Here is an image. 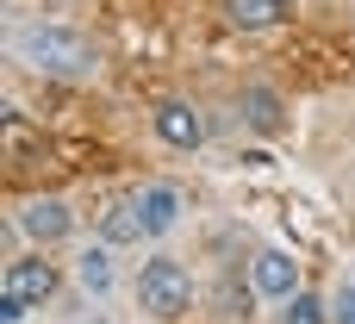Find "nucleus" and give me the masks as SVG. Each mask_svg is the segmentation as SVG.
<instances>
[{
	"label": "nucleus",
	"mask_w": 355,
	"mask_h": 324,
	"mask_svg": "<svg viewBox=\"0 0 355 324\" xmlns=\"http://www.w3.org/2000/svg\"><path fill=\"white\" fill-rule=\"evenodd\" d=\"M225 19L237 31H268V25L287 19V0H225Z\"/></svg>",
	"instance_id": "11"
},
{
	"label": "nucleus",
	"mask_w": 355,
	"mask_h": 324,
	"mask_svg": "<svg viewBox=\"0 0 355 324\" xmlns=\"http://www.w3.org/2000/svg\"><path fill=\"white\" fill-rule=\"evenodd\" d=\"M331 324H355V281L337 287V300H331Z\"/></svg>",
	"instance_id": "13"
},
{
	"label": "nucleus",
	"mask_w": 355,
	"mask_h": 324,
	"mask_svg": "<svg viewBox=\"0 0 355 324\" xmlns=\"http://www.w3.org/2000/svg\"><path fill=\"white\" fill-rule=\"evenodd\" d=\"M137 212H144V231H150V237H168V231L181 225V187H168V181L144 187V194H137Z\"/></svg>",
	"instance_id": "8"
},
{
	"label": "nucleus",
	"mask_w": 355,
	"mask_h": 324,
	"mask_svg": "<svg viewBox=\"0 0 355 324\" xmlns=\"http://www.w3.org/2000/svg\"><path fill=\"white\" fill-rule=\"evenodd\" d=\"M19 231L44 250V244H62V237L75 231V212H69L62 200H25V206H19Z\"/></svg>",
	"instance_id": "6"
},
{
	"label": "nucleus",
	"mask_w": 355,
	"mask_h": 324,
	"mask_svg": "<svg viewBox=\"0 0 355 324\" xmlns=\"http://www.w3.org/2000/svg\"><path fill=\"white\" fill-rule=\"evenodd\" d=\"M281 324H331V300H318V293H293L287 312H281Z\"/></svg>",
	"instance_id": "12"
},
{
	"label": "nucleus",
	"mask_w": 355,
	"mask_h": 324,
	"mask_svg": "<svg viewBox=\"0 0 355 324\" xmlns=\"http://www.w3.org/2000/svg\"><path fill=\"white\" fill-rule=\"evenodd\" d=\"M75 281H81V293H94V300L112 293V281H119V275H112V244L81 250V256H75Z\"/></svg>",
	"instance_id": "10"
},
{
	"label": "nucleus",
	"mask_w": 355,
	"mask_h": 324,
	"mask_svg": "<svg viewBox=\"0 0 355 324\" xmlns=\"http://www.w3.org/2000/svg\"><path fill=\"white\" fill-rule=\"evenodd\" d=\"M237 112H243V125H250L256 137H275V131L287 125V106H281L275 87H243V94H237Z\"/></svg>",
	"instance_id": "7"
},
{
	"label": "nucleus",
	"mask_w": 355,
	"mask_h": 324,
	"mask_svg": "<svg viewBox=\"0 0 355 324\" xmlns=\"http://www.w3.org/2000/svg\"><path fill=\"white\" fill-rule=\"evenodd\" d=\"M150 119H156V137H162L168 150H200V144H206V119H200L187 100H162Z\"/></svg>",
	"instance_id": "5"
},
{
	"label": "nucleus",
	"mask_w": 355,
	"mask_h": 324,
	"mask_svg": "<svg viewBox=\"0 0 355 324\" xmlns=\"http://www.w3.org/2000/svg\"><path fill=\"white\" fill-rule=\"evenodd\" d=\"M250 281H256V293H262V300L287 306V300L300 293V262H293V250H262V256H256V268H250Z\"/></svg>",
	"instance_id": "4"
},
{
	"label": "nucleus",
	"mask_w": 355,
	"mask_h": 324,
	"mask_svg": "<svg viewBox=\"0 0 355 324\" xmlns=\"http://www.w3.org/2000/svg\"><path fill=\"white\" fill-rule=\"evenodd\" d=\"M137 306H144L150 318H187V306H193V275H187L175 256H150V262L137 268Z\"/></svg>",
	"instance_id": "2"
},
{
	"label": "nucleus",
	"mask_w": 355,
	"mask_h": 324,
	"mask_svg": "<svg viewBox=\"0 0 355 324\" xmlns=\"http://www.w3.org/2000/svg\"><path fill=\"white\" fill-rule=\"evenodd\" d=\"M137 237H150L144 231V212H137V200H112L106 212H100V244H137Z\"/></svg>",
	"instance_id": "9"
},
{
	"label": "nucleus",
	"mask_w": 355,
	"mask_h": 324,
	"mask_svg": "<svg viewBox=\"0 0 355 324\" xmlns=\"http://www.w3.org/2000/svg\"><path fill=\"white\" fill-rule=\"evenodd\" d=\"M19 56H25V69H37V75H62V81H81V75H94V44L75 31V25H56V19H44V25H25L19 37Z\"/></svg>",
	"instance_id": "1"
},
{
	"label": "nucleus",
	"mask_w": 355,
	"mask_h": 324,
	"mask_svg": "<svg viewBox=\"0 0 355 324\" xmlns=\"http://www.w3.org/2000/svg\"><path fill=\"white\" fill-rule=\"evenodd\" d=\"M56 262H44L37 250L31 256H19V262H6V275H0V318L6 324H19L25 312H37L50 293H56Z\"/></svg>",
	"instance_id": "3"
}]
</instances>
